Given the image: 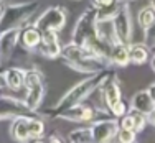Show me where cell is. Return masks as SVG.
<instances>
[{
  "instance_id": "cell-1",
  "label": "cell",
  "mask_w": 155,
  "mask_h": 143,
  "mask_svg": "<svg viewBox=\"0 0 155 143\" xmlns=\"http://www.w3.org/2000/svg\"><path fill=\"white\" fill-rule=\"evenodd\" d=\"M112 72H116V71L110 69V68H102L101 71H97V72L87 74V78H84L83 81H79L78 84H74L69 91H66V92L61 95L60 100L56 102V105H54L53 109L43 110L41 113L45 117H48V119H58L63 110H66L68 107H73V105H76V104L84 102L93 92L99 91L101 84L104 82V81L107 79Z\"/></svg>"
},
{
  "instance_id": "cell-2",
  "label": "cell",
  "mask_w": 155,
  "mask_h": 143,
  "mask_svg": "<svg viewBox=\"0 0 155 143\" xmlns=\"http://www.w3.org/2000/svg\"><path fill=\"white\" fill-rule=\"evenodd\" d=\"M61 58L71 69L83 72V74H93V72H97L102 68H106V63H102L99 58H96L89 49L76 45L73 41L68 45H63Z\"/></svg>"
},
{
  "instance_id": "cell-3",
  "label": "cell",
  "mask_w": 155,
  "mask_h": 143,
  "mask_svg": "<svg viewBox=\"0 0 155 143\" xmlns=\"http://www.w3.org/2000/svg\"><path fill=\"white\" fill-rule=\"evenodd\" d=\"M40 3L36 0L21 3H12L3 7V12L0 15V33L12 28H21L30 21V18L38 12Z\"/></svg>"
},
{
  "instance_id": "cell-4",
  "label": "cell",
  "mask_w": 155,
  "mask_h": 143,
  "mask_svg": "<svg viewBox=\"0 0 155 143\" xmlns=\"http://www.w3.org/2000/svg\"><path fill=\"white\" fill-rule=\"evenodd\" d=\"M71 41L83 48H89L96 40L97 35V18H96V7H87L79 17H78L74 28H73Z\"/></svg>"
},
{
  "instance_id": "cell-5",
  "label": "cell",
  "mask_w": 155,
  "mask_h": 143,
  "mask_svg": "<svg viewBox=\"0 0 155 143\" xmlns=\"http://www.w3.org/2000/svg\"><path fill=\"white\" fill-rule=\"evenodd\" d=\"M25 97L23 104L28 112H36L43 102V97L46 94V86H45V76L40 69H28L25 72Z\"/></svg>"
},
{
  "instance_id": "cell-6",
  "label": "cell",
  "mask_w": 155,
  "mask_h": 143,
  "mask_svg": "<svg viewBox=\"0 0 155 143\" xmlns=\"http://www.w3.org/2000/svg\"><path fill=\"white\" fill-rule=\"evenodd\" d=\"M66 20H68L66 8L64 7H60V5H54V7H48V8L43 10L38 15V18L33 21V25L41 31H48V30L60 31L64 28Z\"/></svg>"
},
{
  "instance_id": "cell-7",
  "label": "cell",
  "mask_w": 155,
  "mask_h": 143,
  "mask_svg": "<svg viewBox=\"0 0 155 143\" xmlns=\"http://www.w3.org/2000/svg\"><path fill=\"white\" fill-rule=\"evenodd\" d=\"M112 27H114V33H116L117 41L130 45L132 40V13H130V5L127 0H122L119 7V12L116 13V17L112 18Z\"/></svg>"
},
{
  "instance_id": "cell-8",
  "label": "cell",
  "mask_w": 155,
  "mask_h": 143,
  "mask_svg": "<svg viewBox=\"0 0 155 143\" xmlns=\"http://www.w3.org/2000/svg\"><path fill=\"white\" fill-rule=\"evenodd\" d=\"M91 130H93V141L106 143L116 138L119 132V119H101L91 122Z\"/></svg>"
},
{
  "instance_id": "cell-9",
  "label": "cell",
  "mask_w": 155,
  "mask_h": 143,
  "mask_svg": "<svg viewBox=\"0 0 155 143\" xmlns=\"http://www.w3.org/2000/svg\"><path fill=\"white\" fill-rule=\"evenodd\" d=\"M23 99H17L10 94H0V120H12L18 115H30Z\"/></svg>"
},
{
  "instance_id": "cell-10",
  "label": "cell",
  "mask_w": 155,
  "mask_h": 143,
  "mask_svg": "<svg viewBox=\"0 0 155 143\" xmlns=\"http://www.w3.org/2000/svg\"><path fill=\"white\" fill-rule=\"evenodd\" d=\"M96 113H97V109H94L93 105H84L81 102V104H76L63 110L58 119L69 120V122H93Z\"/></svg>"
},
{
  "instance_id": "cell-11",
  "label": "cell",
  "mask_w": 155,
  "mask_h": 143,
  "mask_svg": "<svg viewBox=\"0 0 155 143\" xmlns=\"http://www.w3.org/2000/svg\"><path fill=\"white\" fill-rule=\"evenodd\" d=\"M99 91H101V99H102V102H104V105L107 107V110L114 102L122 99V91H120V84H119V79H117L116 72H112V74L101 84Z\"/></svg>"
},
{
  "instance_id": "cell-12",
  "label": "cell",
  "mask_w": 155,
  "mask_h": 143,
  "mask_svg": "<svg viewBox=\"0 0 155 143\" xmlns=\"http://www.w3.org/2000/svg\"><path fill=\"white\" fill-rule=\"evenodd\" d=\"M18 41H20V28H12L0 33V61L12 59Z\"/></svg>"
},
{
  "instance_id": "cell-13",
  "label": "cell",
  "mask_w": 155,
  "mask_h": 143,
  "mask_svg": "<svg viewBox=\"0 0 155 143\" xmlns=\"http://www.w3.org/2000/svg\"><path fill=\"white\" fill-rule=\"evenodd\" d=\"M61 48L63 45L60 43V38H58V31H43L41 35V43L38 46V51L46 58H60L61 56Z\"/></svg>"
},
{
  "instance_id": "cell-14",
  "label": "cell",
  "mask_w": 155,
  "mask_h": 143,
  "mask_svg": "<svg viewBox=\"0 0 155 143\" xmlns=\"http://www.w3.org/2000/svg\"><path fill=\"white\" fill-rule=\"evenodd\" d=\"M25 69L18 66H10L3 71V82L12 92H20L25 86Z\"/></svg>"
},
{
  "instance_id": "cell-15",
  "label": "cell",
  "mask_w": 155,
  "mask_h": 143,
  "mask_svg": "<svg viewBox=\"0 0 155 143\" xmlns=\"http://www.w3.org/2000/svg\"><path fill=\"white\" fill-rule=\"evenodd\" d=\"M41 35H43V31L38 30L33 23L25 25V27L20 28V43L25 48L35 51V49H38L40 43H41Z\"/></svg>"
},
{
  "instance_id": "cell-16",
  "label": "cell",
  "mask_w": 155,
  "mask_h": 143,
  "mask_svg": "<svg viewBox=\"0 0 155 143\" xmlns=\"http://www.w3.org/2000/svg\"><path fill=\"white\" fill-rule=\"evenodd\" d=\"M28 117L30 115H18L12 119L10 123V137L17 141L30 140V130H28Z\"/></svg>"
},
{
  "instance_id": "cell-17",
  "label": "cell",
  "mask_w": 155,
  "mask_h": 143,
  "mask_svg": "<svg viewBox=\"0 0 155 143\" xmlns=\"http://www.w3.org/2000/svg\"><path fill=\"white\" fill-rule=\"evenodd\" d=\"M130 63V53H129V45L125 43H116L110 49L109 56V64L117 66V68H124Z\"/></svg>"
},
{
  "instance_id": "cell-18",
  "label": "cell",
  "mask_w": 155,
  "mask_h": 143,
  "mask_svg": "<svg viewBox=\"0 0 155 143\" xmlns=\"http://www.w3.org/2000/svg\"><path fill=\"white\" fill-rule=\"evenodd\" d=\"M130 107L135 109V110L143 112V113L147 115V113H149V112L155 107V102L152 100L149 91H147V89H142V91H137V92L132 95V99H130Z\"/></svg>"
},
{
  "instance_id": "cell-19",
  "label": "cell",
  "mask_w": 155,
  "mask_h": 143,
  "mask_svg": "<svg viewBox=\"0 0 155 143\" xmlns=\"http://www.w3.org/2000/svg\"><path fill=\"white\" fill-rule=\"evenodd\" d=\"M149 51L150 48L145 43H135L129 45V53H130V63L135 66H140L149 61Z\"/></svg>"
},
{
  "instance_id": "cell-20",
  "label": "cell",
  "mask_w": 155,
  "mask_h": 143,
  "mask_svg": "<svg viewBox=\"0 0 155 143\" xmlns=\"http://www.w3.org/2000/svg\"><path fill=\"white\" fill-rule=\"evenodd\" d=\"M68 140L73 143H91L93 141V130L91 127H78L68 133Z\"/></svg>"
},
{
  "instance_id": "cell-21",
  "label": "cell",
  "mask_w": 155,
  "mask_h": 143,
  "mask_svg": "<svg viewBox=\"0 0 155 143\" xmlns=\"http://www.w3.org/2000/svg\"><path fill=\"white\" fill-rule=\"evenodd\" d=\"M155 21V8L152 5H145L139 10V15H137V23L142 30H145L147 27H150Z\"/></svg>"
},
{
  "instance_id": "cell-22",
  "label": "cell",
  "mask_w": 155,
  "mask_h": 143,
  "mask_svg": "<svg viewBox=\"0 0 155 143\" xmlns=\"http://www.w3.org/2000/svg\"><path fill=\"white\" fill-rule=\"evenodd\" d=\"M120 3H122V0H119V2L112 3V5H109V7H99V8H96V18H97V21L112 20V18L116 17V13L119 12Z\"/></svg>"
},
{
  "instance_id": "cell-23",
  "label": "cell",
  "mask_w": 155,
  "mask_h": 143,
  "mask_svg": "<svg viewBox=\"0 0 155 143\" xmlns=\"http://www.w3.org/2000/svg\"><path fill=\"white\" fill-rule=\"evenodd\" d=\"M28 130L30 138H41L45 135V122L36 117H28Z\"/></svg>"
},
{
  "instance_id": "cell-24",
  "label": "cell",
  "mask_w": 155,
  "mask_h": 143,
  "mask_svg": "<svg viewBox=\"0 0 155 143\" xmlns=\"http://www.w3.org/2000/svg\"><path fill=\"white\" fill-rule=\"evenodd\" d=\"M129 113H130L132 120H134V128L137 133H140L142 130H145V125L149 123V120H147V115L143 112L140 110H135V109H129Z\"/></svg>"
},
{
  "instance_id": "cell-25",
  "label": "cell",
  "mask_w": 155,
  "mask_h": 143,
  "mask_svg": "<svg viewBox=\"0 0 155 143\" xmlns=\"http://www.w3.org/2000/svg\"><path fill=\"white\" fill-rule=\"evenodd\" d=\"M116 138L120 143H134L137 140V132L132 130V128H119Z\"/></svg>"
},
{
  "instance_id": "cell-26",
  "label": "cell",
  "mask_w": 155,
  "mask_h": 143,
  "mask_svg": "<svg viewBox=\"0 0 155 143\" xmlns=\"http://www.w3.org/2000/svg\"><path fill=\"white\" fill-rule=\"evenodd\" d=\"M109 112L112 113L114 117H122V115H125V113L129 112V105L125 104L122 99H119V100L114 102V104L109 107Z\"/></svg>"
},
{
  "instance_id": "cell-27",
  "label": "cell",
  "mask_w": 155,
  "mask_h": 143,
  "mask_svg": "<svg viewBox=\"0 0 155 143\" xmlns=\"http://www.w3.org/2000/svg\"><path fill=\"white\" fill-rule=\"evenodd\" d=\"M143 43L149 48H155V21L143 30Z\"/></svg>"
},
{
  "instance_id": "cell-28",
  "label": "cell",
  "mask_w": 155,
  "mask_h": 143,
  "mask_svg": "<svg viewBox=\"0 0 155 143\" xmlns=\"http://www.w3.org/2000/svg\"><path fill=\"white\" fill-rule=\"evenodd\" d=\"M119 128H132V130H135L134 128V120H132L130 113H125V115L119 117Z\"/></svg>"
},
{
  "instance_id": "cell-29",
  "label": "cell",
  "mask_w": 155,
  "mask_h": 143,
  "mask_svg": "<svg viewBox=\"0 0 155 143\" xmlns=\"http://www.w3.org/2000/svg\"><path fill=\"white\" fill-rule=\"evenodd\" d=\"M116 2H119V0H91V5L99 8V7H109Z\"/></svg>"
},
{
  "instance_id": "cell-30",
  "label": "cell",
  "mask_w": 155,
  "mask_h": 143,
  "mask_svg": "<svg viewBox=\"0 0 155 143\" xmlns=\"http://www.w3.org/2000/svg\"><path fill=\"white\" fill-rule=\"evenodd\" d=\"M147 120H149L150 125H153V127H155V107H153L149 113H147Z\"/></svg>"
},
{
  "instance_id": "cell-31",
  "label": "cell",
  "mask_w": 155,
  "mask_h": 143,
  "mask_svg": "<svg viewBox=\"0 0 155 143\" xmlns=\"http://www.w3.org/2000/svg\"><path fill=\"white\" fill-rule=\"evenodd\" d=\"M64 138L60 137L58 133H51V135H48V141H63Z\"/></svg>"
},
{
  "instance_id": "cell-32",
  "label": "cell",
  "mask_w": 155,
  "mask_h": 143,
  "mask_svg": "<svg viewBox=\"0 0 155 143\" xmlns=\"http://www.w3.org/2000/svg\"><path fill=\"white\" fill-rule=\"evenodd\" d=\"M147 91H149V94H150V97H152V100L155 102V82H152L149 87H147Z\"/></svg>"
},
{
  "instance_id": "cell-33",
  "label": "cell",
  "mask_w": 155,
  "mask_h": 143,
  "mask_svg": "<svg viewBox=\"0 0 155 143\" xmlns=\"http://www.w3.org/2000/svg\"><path fill=\"white\" fill-rule=\"evenodd\" d=\"M150 68H152V71L155 72V53L152 54V58H150Z\"/></svg>"
},
{
  "instance_id": "cell-34",
  "label": "cell",
  "mask_w": 155,
  "mask_h": 143,
  "mask_svg": "<svg viewBox=\"0 0 155 143\" xmlns=\"http://www.w3.org/2000/svg\"><path fill=\"white\" fill-rule=\"evenodd\" d=\"M0 87H5V82H3V72H0Z\"/></svg>"
},
{
  "instance_id": "cell-35",
  "label": "cell",
  "mask_w": 155,
  "mask_h": 143,
  "mask_svg": "<svg viewBox=\"0 0 155 143\" xmlns=\"http://www.w3.org/2000/svg\"><path fill=\"white\" fill-rule=\"evenodd\" d=\"M3 7H5V5H3V2L0 0V15H2V12H3Z\"/></svg>"
},
{
  "instance_id": "cell-36",
  "label": "cell",
  "mask_w": 155,
  "mask_h": 143,
  "mask_svg": "<svg viewBox=\"0 0 155 143\" xmlns=\"http://www.w3.org/2000/svg\"><path fill=\"white\" fill-rule=\"evenodd\" d=\"M150 5H152L153 8H155V0H150Z\"/></svg>"
},
{
  "instance_id": "cell-37",
  "label": "cell",
  "mask_w": 155,
  "mask_h": 143,
  "mask_svg": "<svg viewBox=\"0 0 155 143\" xmlns=\"http://www.w3.org/2000/svg\"><path fill=\"white\" fill-rule=\"evenodd\" d=\"M0 94H2V87H0Z\"/></svg>"
}]
</instances>
